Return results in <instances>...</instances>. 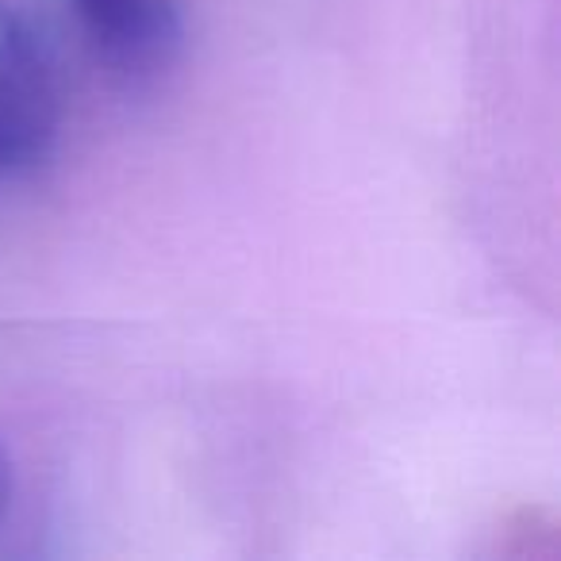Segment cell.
Segmentation results:
<instances>
[{
    "label": "cell",
    "mask_w": 561,
    "mask_h": 561,
    "mask_svg": "<svg viewBox=\"0 0 561 561\" xmlns=\"http://www.w3.org/2000/svg\"><path fill=\"white\" fill-rule=\"evenodd\" d=\"M62 81L47 27L0 0V173H32L55 154Z\"/></svg>",
    "instance_id": "obj_1"
},
{
    "label": "cell",
    "mask_w": 561,
    "mask_h": 561,
    "mask_svg": "<svg viewBox=\"0 0 561 561\" xmlns=\"http://www.w3.org/2000/svg\"><path fill=\"white\" fill-rule=\"evenodd\" d=\"M96 55L124 78H150L181 50L178 0H73Z\"/></svg>",
    "instance_id": "obj_2"
},
{
    "label": "cell",
    "mask_w": 561,
    "mask_h": 561,
    "mask_svg": "<svg viewBox=\"0 0 561 561\" xmlns=\"http://www.w3.org/2000/svg\"><path fill=\"white\" fill-rule=\"evenodd\" d=\"M12 484H16L12 458H9V450H4V443H0V519H4V512H9V504H12Z\"/></svg>",
    "instance_id": "obj_3"
}]
</instances>
